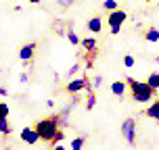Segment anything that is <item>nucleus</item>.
<instances>
[{
    "label": "nucleus",
    "instance_id": "nucleus-14",
    "mask_svg": "<svg viewBox=\"0 0 159 150\" xmlns=\"http://www.w3.org/2000/svg\"><path fill=\"white\" fill-rule=\"evenodd\" d=\"M144 84L151 88V90H155V92H157V90H159V73H151V75L147 77V81H144Z\"/></svg>",
    "mask_w": 159,
    "mask_h": 150
},
{
    "label": "nucleus",
    "instance_id": "nucleus-1",
    "mask_svg": "<svg viewBox=\"0 0 159 150\" xmlns=\"http://www.w3.org/2000/svg\"><path fill=\"white\" fill-rule=\"evenodd\" d=\"M34 129H36V134L40 135V140H44V142L50 144V140H52V135L57 134V129H59V123H57L55 115L48 119H40L38 123L34 125Z\"/></svg>",
    "mask_w": 159,
    "mask_h": 150
},
{
    "label": "nucleus",
    "instance_id": "nucleus-7",
    "mask_svg": "<svg viewBox=\"0 0 159 150\" xmlns=\"http://www.w3.org/2000/svg\"><path fill=\"white\" fill-rule=\"evenodd\" d=\"M126 19H128V13H126V11H121V8H117V11H111V15L107 17V21H109V25H111V27H115V25H121Z\"/></svg>",
    "mask_w": 159,
    "mask_h": 150
},
{
    "label": "nucleus",
    "instance_id": "nucleus-19",
    "mask_svg": "<svg viewBox=\"0 0 159 150\" xmlns=\"http://www.w3.org/2000/svg\"><path fill=\"white\" fill-rule=\"evenodd\" d=\"M63 138H65V131L63 129H57V134L52 135V140H50V146H57L59 142H63Z\"/></svg>",
    "mask_w": 159,
    "mask_h": 150
},
{
    "label": "nucleus",
    "instance_id": "nucleus-31",
    "mask_svg": "<svg viewBox=\"0 0 159 150\" xmlns=\"http://www.w3.org/2000/svg\"><path fill=\"white\" fill-rule=\"evenodd\" d=\"M155 61H157V65H159V56H157V58H155Z\"/></svg>",
    "mask_w": 159,
    "mask_h": 150
},
{
    "label": "nucleus",
    "instance_id": "nucleus-10",
    "mask_svg": "<svg viewBox=\"0 0 159 150\" xmlns=\"http://www.w3.org/2000/svg\"><path fill=\"white\" fill-rule=\"evenodd\" d=\"M126 88H128L126 81H119V79H117V81H113V84H111V92L115 96H119V98H121V96L126 94Z\"/></svg>",
    "mask_w": 159,
    "mask_h": 150
},
{
    "label": "nucleus",
    "instance_id": "nucleus-15",
    "mask_svg": "<svg viewBox=\"0 0 159 150\" xmlns=\"http://www.w3.org/2000/svg\"><path fill=\"white\" fill-rule=\"evenodd\" d=\"M84 144H86V135H78L71 140V150H82Z\"/></svg>",
    "mask_w": 159,
    "mask_h": 150
},
{
    "label": "nucleus",
    "instance_id": "nucleus-24",
    "mask_svg": "<svg viewBox=\"0 0 159 150\" xmlns=\"http://www.w3.org/2000/svg\"><path fill=\"white\" fill-rule=\"evenodd\" d=\"M73 2H75V0H59V6L61 8H69Z\"/></svg>",
    "mask_w": 159,
    "mask_h": 150
},
{
    "label": "nucleus",
    "instance_id": "nucleus-9",
    "mask_svg": "<svg viewBox=\"0 0 159 150\" xmlns=\"http://www.w3.org/2000/svg\"><path fill=\"white\" fill-rule=\"evenodd\" d=\"M144 115L149 119H155V121H159V100H153L151 104H149V109L144 111Z\"/></svg>",
    "mask_w": 159,
    "mask_h": 150
},
{
    "label": "nucleus",
    "instance_id": "nucleus-26",
    "mask_svg": "<svg viewBox=\"0 0 159 150\" xmlns=\"http://www.w3.org/2000/svg\"><path fill=\"white\" fill-rule=\"evenodd\" d=\"M78 69H80V63H75V65L71 67V69H69V73H67V75H73V73L78 71Z\"/></svg>",
    "mask_w": 159,
    "mask_h": 150
},
{
    "label": "nucleus",
    "instance_id": "nucleus-11",
    "mask_svg": "<svg viewBox=\"0 0 159 150\" xmlns=\"http://www.w3.org/2000/svg\"><path fill=\"white\" fill-rule=\"evenodd\" d=\"M65 36H67V40L71 42L73 46H80V38L75 36V32H73V23L69 21V25H67V29H65Z\"/></svg>",
    "mask_w": 159,
    "mask_h": 150
},
{
    "label": "nucleus",
    "instance_id": "nucleus-20",
    "mask_svg": "<svg viewBox=\"0 0 159 150\" xmlns=\"http://www.w3.org/2000/svg\"><path fill=\"white\" fill-rule=\"evenodd\" d=\"M90 86H92V90H101V86H103V77H101V75H96L94 79H90Z\"/></svg>",
    "mask_w": 159,
    "mask_h": 150
},
{
    "label": "nucleus",
    "instance_id": "nucleus-12",
    "mask_svg": "<svg viewBox=\"0 0 159 150\" xmlns=\"http://www.w3.org/2000/svg\"><path fill=\"white\" fill-rule=\"evenodd\" d=\"M80 46L84 48V52L96 50V40L94 38H84V40H80Z\"/></svg>",
    "mask_w": 159,
    "mask_h": 150
},
{
    "label": "nucleus",
    "instance_id": "nucleus-27",
    "mask_svg": "<svg viewBox=\"0 0 159 150\" xmlns=\"http://www.w3.org/2000/svg\"><path fill=\"white\" fill-rule=\"evenodd\" d=\"M52 150H67V148H65L63 144H57V146H52Z\"/></svg>",
    "mask_w": 159,
    "mask_h": 150
},
{
    "label": "nucleus",
    "instance_id": "nucleus-13",
    "mask_svg": "<svg viewBox=\"0 0 159 150\" xmlns=\"http://www.w3.org/2000/svg\"><path fill=\"white\" fill-rule=\"evenodd\" d=\"M96 56H98V50H90V52H86V56H84V65H86V69H92V67H94Z\"/></svg>",
    "mask_w": 159,
    "mask_h": 150
},
{
    "label": "nucleus",
    "instance_id": "nucleus-3",
    "mask_svg": "<svg viewBox=\"0 0 159 150\" xmlns=\"http://www.w3.org/2000/svg\"><path fill=\"white\" fill-rule=\"evenodd\" d=\"M121 134H124V140H126L130 146L136 144V121H134V117L124 119V123H121Z\"/></svg>",
    "mask_w": 159,
    "mask_h": 150
},
{
    "label": "nucleus",
    "instance_id": "nucleus-4",
    "mask_svg": "<svg viewBox=\"0 0 159 150\" xmlns=\"http://www.w3.org/2000/svg\"><path fill=\"white\" fill-rule=\"evenodd\" d=\"M36 48H38V44H36V42H30V44L21 46V50H19V58H21L23 63H32V61H34V54H36Z\"/></svg>",
    "mask_w": 159,
    "mask_h": 150
},
{
    "label": "nucleus",
    "instance_id": "nucleus-32",
    "mask_svg": "<svg viewBox=\"0 0 159 150\" xmlns=\"http://www.w3.org/2000/svg\"><path fill=\"white\" fill-rule=\"evenodd\" d=\"M149 2H151V0H149Z\"/></svg>",
    "mask_w": 159,
    "mask_h": 150
},
{
    "label": "nucleus",
    "instance_id": "nucleus-30",
    "mask_svg": "<svg viewBox=\"0 0 159 150\" xmlns=\"http://www.w3.org/2000/svg\"><path fill=\"white\" fill-rule=\"evenodd\" d=\"M2 150H13V148H8V146H7V148H2Z\"/></svg>",
    "mask_w": 159,
    "mask_h": 150
},
{
    "label": "nucleus",
    "instance_id": "nucleus-16",
    "mask_svg": "<svg viewBox=\"0 0 159 150\" xmlns=\"http://www.w3.org/2000/svg\"><path fill=\"white\" fill-rule=\"evenodd\" d=\"M144 40H147V42H159V29H155V27L147 29V33H144Z\"/></svg>",
    "mask_w": 159,
    "mask_h": 150
},
{
    "label": "nucleus",
    "instance_id": "nucleus-23",
    "mask_svg": "<svg viewBox=\"0 0 159 150\" xmlns=\"http://www.w3.org/2000/svg\"><path fill=\"white\" fill-rule=\"evenodd\" d=\"M124 67H134V56H130V54L124 56Z\"/></svg>",
    "mask_w": 159,
    "mask_h": 150
},
{
    "label": "nucleus",
    "instance_id": "nucleus-17",
    "mask_svg": "<svg viewBox=\"0 0 159 150\" xmlns=\"http://www.w3.org/2000/svg\"><path fill=\"white\" fill-rule=\"evenodd\" d=\"M88 98H86V109L88 111H92L94 109V104H96V92L94 90H90V92H86Z\"/></svg>",
    "mask_w": 159,
    "mask_h": 150
},
{
    "label": "nucleus",
    "instance_id": "nucleus-25",
    "mask_svg": "<svg viewBox=\"0 0 159 150\" xmlns=\"http://www.w3.org/2000/svg\"><path fill=\"white\" fill-rule=\"evenodd\" d=\"M119 32H121V25H115V27H111V33H113V36H117Z\"/></svg>",
    "mask_w": 159,
    "mask_h": 150
},
{
    "label": "nucleus",
    "instance_id": "nucleus-5",
    "mask_svg": "<svg viewBox=\"0 0 159 150\" xmlns=\"http://www.w3.org/2000/svg\"><path fill=\"white\" fill-rule=\"evenodd\" d=\"M153 98H155V90H151V88H147V90H143V92H134V94H132V100L138 102V104L151 102Z\"/></svg>",
    "mask_w": 159,
    "mask_h": 150
},
{
    "label": "nucleus",
    "instance_id": "nucleus-28",
    "mask_svg": "<svg viewBox=\"0 0 159 150\" xmlns=\"http://www.w3.org/2000/svg\"><path fill=\"white\" fill-rule=\"evenodd\" d=\"M8 94V92H7V88H2V86H0V96H7Z\"/></svg>",
    "mask_w": 159,
    "mask_h": 150
},
{
    "label": "nucleus",
    "instance_id": "nucleus-21",
    "mask_svg": "<svg viewBox=\"0 0 159 150\" xmlns=\"http://www.w3.org/2000/svg\"><path fill=\"white\" fill-rule=\"evenodd\" d=\"M103 6L111 13V11H117V0H105L103 2Z\"/></svg>",
    "mask_w": 159,
    "mask_h": 150
},
{
    "label": "nucleus",
    "instance_id": "nucleus-29",
    "mask_svg": "<svg viewBox=\"0 0 159 150\" xmlns=\"http://www.w3.org/2000/svg\"><path fill=\"white\" fill-rule=\"evenodd\" d=\"M30 2H32V4H38V2H40V0H30Z\"/></svg>",
    "mask_w": 159,
    "mask_h": 150
},
{
    "label": "nucleus",
    "instance_id": "nucleus-18",
    "mask_svg": "<svg viewBox=\"0 0 159 150\" xmlns=\"http://www.w3.org/2000/svg\"><path fill=\"white\" fill-rule=\"evenodd\" d=\"M0 134H2V135L11 134V125H8V119L7 117H0Z\"/></svg>",
    "mask_w": 159,
    "mask_h": 150
},
{
    "label": "nucleus",
    "instance_id": "nucleus-6",
    "mask_svg": "<svg viewBox=\"0 0 159 150\" xmlns=\"http://www.w3.org/2000/svg\"><path fill=\"white\" fill-rule=\"evenodd\" d=\"M21 140H23L25 144H36V142H40V135L36 134V129H34V127H23V129H21Z\"/></svg>",
    "mask_w": 159,
    "mask_h": 150
},
{
    "label": "nucleus",
    "instance_id": "nucleus-8",
    "mask_svg": "<svg viewBox=\"0 0 159 150\" xmlns=\"http://www.w3.org/2000/svg\"><path fill=\"white\" fill-rule=\"evenodd\" d=\"M86 27H88V32H92V33H101L103 32V19L101 17H90Z\"/></svg>",
    "mask_w": 159,
    "mask_h": 150
},
{
    "label": "nucleus",
    "instance_id": "nucleus-2",
    "mask_svg": "<svg viewBox=\"0 0 159 150\" xmlns=\"http://www.w3.org/2000/svg\"><path fill=\"white\" fill-rule=\"evenodd\" d=\"M65 92H69V94H78V92H90L92 90V86H90V77H86V75H82V77H75L71 79L67 86L63 88Z\"/></svg>",
    "mask_w": 159,
    "mask_h": 150
},
{
    "label": "nucleus",
    "instance_id": "nucleus-22",
    "mask_svg": "<svg viewBox=\"0 0 159 150\" xmlns=\"http://www.w3.org/2000/svg\"><path fill=\"white\" fill-rule=\"evenodd\" d=\"M8 113H11L8 104L7 102H0V117H8Z\"/></svg>",
    "mask_w": 159,
    "mask_h": 150
}]
</instances>
